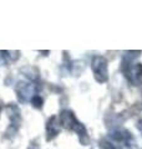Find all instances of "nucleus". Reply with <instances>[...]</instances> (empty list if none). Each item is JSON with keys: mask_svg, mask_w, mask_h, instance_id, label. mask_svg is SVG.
<instances>
[{"mask_svg": "<svg viewBox=\"0 0 142 149\" xmlns=\"http://www.w3.org/2000/svg\"><path fill=\"white\" fill-rule=\"evenodd\" d=\"M60 124L63 125L65 129H69V130H74L79 134V138H80V142L82 144H87L89 143V137H87V132H86V128L84 127V124H81L76 119L75 114L72 113L71 111H61L60 113Z\"/></svg>", "mask_w": 142, "mask_h": 149, "instance_id": "nucleus-1", "label": "nucleus"}, {"mask_svg": "<svg viewBox=\"0 0 142 149\" xmlns=\"http://www.w3.org/2000/svg\"><path fill=\"white\" fill-rule=\"evenodd\" d=\"M29 149H34V148H29Z\"/></svg>", "mask_w": 142, "mask_h": 149, "instance_id": "nucleus-9", "label": "nucleus"}, {"mask_svg": "<svg viewBox=\"0 0 142 149\" xmlns=\"http://www.w3.org/2000/svg\"><path fill=\"white\" fill-rule=\"evenodd\" d=\"M1 109H3V108H1V106H0V113H1Z\"/></svg>", "mask_w": 142, "mask_h": 149, "instance_id": "nucleus-8", "label": "nucleus"}, {"mask_svg": "<svg viewBox=\"0 0 142 149\" xmlns=\"http://www.w3.org/2000/svg\"><path fill=\"white\" fill-rule=\"evenodd\" d=\"M31 103H32V107H35V108H41L42 104H44V101H42V98L39 95H36L34 98L31 100Z\"/></svg>", "mask_w": 142, "mask_h": 149, "instance_id": "nucleus-7", "label": "nucleus"}, {"mask_svg": "<svg viewBox=\"0 0 142 149\" xmlns=\"http://www.w3.org/2000/svg\"><path fill=\"white\" fill-rule=\"evenodd\" d=\"M6 113H8V117L10 118V125L9 128L6 129L5 134L6 136H15L19 127H20V123H21V113H20V109L19 107L14 103H10L9 106H6Z\"/></svg>", "mask_w": 142, "mask_h": 149, "instance_id": "nucleus-3", "label": "nucleus"}, {"mask_svg": "<svg viewBox=\"0 0 142 149\" xmlns=\"http://www.w3.org/2000/svg\"><path fill=\"white\" fill-rule=\"evenodd\" d=\"M14 90H15L18 101L21 103H26L36 96V85L34 82L19 81L14 87Z\"/></svg>", "mask_w": 142, "mask_h": 149, "instance_id": "nucleus-2", "label": "nucleus"}, {"mask_svg": "<svg viewBox=\"0 0 142 149\" xmlns=\"http://www.w3.org/2000/svg\"><path fill=\"white\" fill-rule=\"evenodd\" d=\"M92 71L95 78L98 82H105L107 80V62L101 56H96L92 60Z\"/></svg>", "mask_w": 142, "mask_h": 149, "instance_id": "nucleus-4", "label": "nucleus"}, {"mask_svg": "<svg viewBox=\"0 0 142 149\" xmlns=\"http://www.w3.org/2000/svg\"><path fill=\"white\" fill-rule=\"evenodd\" d=\"M10 57H9V51H0V66H8Z\"/></svg>", "mask_w": 142, "mask_h": 149, "instance_id": "nucleus-6", "label": "nucleus"}, {"mask_svg": "<svg viewBox=\"0 0 142 149\" xmlns=\"http://www.w3.org/2000/svg\"><path fill=\"white\" fill-rule=\"evenodd\" d=\"M60 132V122L59 118L53 116L47 119L46 122V139L51 141L53 138H55Z\"/></svg>", "mask_w": 142, "mask_h": 149, "instance_id": "nucleus-5", "label": "nucleus"}]
</instances>
